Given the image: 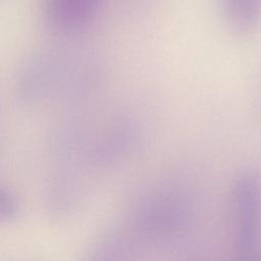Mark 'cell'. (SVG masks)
Returning <instances> with one entry per match:
<instances>
[{
  "label": "cell",
  "instance_id": "cell-3",
  "mask_svg": "<svg viewBox=\"0 0 261 261\" xmlns=\"http://www.w3.org/2000/svg\"><path fill=\"white\" fill-rule=\"evenodd\" d=\"M48 24L61 34H74L90 25L101 12L105 0H43Z\"/></svg>",
  "mask_w": 261,
  "mask_h": 261
},
{
  "label": "cell",
  "instance_id": "cell-1",
  "mask_svg": "<svg viewBox=\"0 0 261 261\" xmlns=\"http://www.w3.org/2000/svg\"><path fill=\"white\" fill-rule=\"evenodd\" d=\"M61 54L39 53L29 59L18 74L17 93L29 103L39 102L58 93L68 84L69 64Z\"/></svg>",
  "mask_w": 261,
  "mask_h": 261
},
{
  "label": "cell",
  "instance_id": "cell-4",
  "mask_svg": "<svg viewBox=\"0 0 261 261\" xmlns=\"http://www.w3.org/2000/svg\"><path fill=\"white\" fill-rule=\"evenodd\" d=\"M226 27L237 35H249L261 22V0H218Z\"/></svg>",
  "mask_w": 261,
  "mask_h": 261
},
{
  "label": "cell",
  "instance_id": "cell-2",
  "mask_svg": "<svg viewBox=\"0 0 261 261\" xmlns=\"http://www.w3.org/2000/svg\"><path fill=\"white\" fill-rule=\"evenodd\" d=\"M237 216L236 246L242 256L254 251L261 229V178L255 171L243 172L233 188Z\"/></svg>",
  "mask_w": 261,
  "mask_h": 261
}]
</instances>
